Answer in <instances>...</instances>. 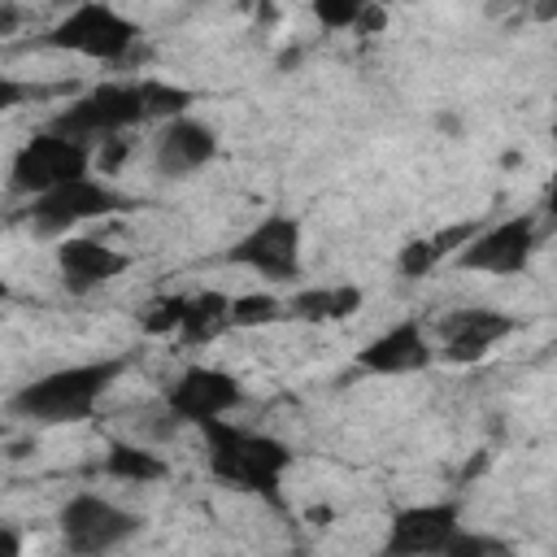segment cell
<instances>
[{"instance_id": "8992f818", "label": "cell", "mask_w": 557, "mask_h": 557, "mask_svg": "<svg viewBox=\"0 0 557 557\" xmlns=\"http://www.w3.org/2000/svg\"><path fill=\"white\" fill-rule=\"evenodd\" d=\"M57 531L74 557H96V553H113L131 544L144 531V518L100 492H74L57 509Z\"/></svg>"}, {"instance_id": "5b68a950", "label": "cell", "mask_w": 557, "mask_h": 557, "mask_svg": "<svg viewBox=\"0 0 557 557\" xmlns=\"http://www.w3.org/2000/svg\"><path fill=\"white\" fill-rule=\"evenodd\" d=\"M122 209H131V200L87 170L78 178H65V183L30 196L26 226L39 239H61V235H74L78 226H87L96 218H109V213H122Z\"/></svg>"}, {"instance_id": "d4e9b609", "label": "cell", "mask_w": 557, "mask_h": 557, "mask_svg": "<svg viewBox=\"0 0 557 557\" xmlns=\"http://www.w3.org/2000/svg\"><path fill=\"white\" fill-rule=\"evenodd\" d=\"M126 148H131V144H126L122 135H109V139H100V148L91 152V161L100 165V174H113V170L126 161Z\"/></svg>"}, {"instance_id": "9a60e30c", "label": "cell", "mask_w": 557, "mask_h": 557, "mask_svg": "<svg viewBox=\"0 0 557 557\" xmlns=\"http://www.w3.org/2000/svg\"><path fill=\"white\" fill-rule=\"evenodd\" d=\"M435 361V344L426 335V326L418 322V313L392 322L387 331H379L374 339H366L357 348V370L366 374H418Z\"/></svg>"}, {"instance_id": "e0dca14e", "label": "cell", "mask_w": 557, "mask_h": 557, "mask_svg": "<svg viewBox=\"0 0 557 557\" xmlns=\"http://www.w3.org/2000/svg\"><path fill=\"white\" fill-rule=\"evenodd\" d=\"M100 466H104L109 479H117V483H139V487L170 474L165 457H161L152 444L126 440V435H113V440L104 444V461H100Z\"/></svg>"}, {"instance_id": "30bf717a", "label": "cell", "mask_w": 557, "mask_h": 557, "mask_svg": "<svg viewBox=\"0 0 557 557\" xmlns=\"http://www.w3.org/2000/svg\"><path fill=\"white\" fill-rule=\"evenodd\" d=\"M540 248V226L531 213H513V218H500L492 226H479L457 252H453V265L457 270H474V274H522L531 265Z\"/></svg>"}, {"instance_id": "ffe728a7", "label": "cell", "mask_w": 557, "mask_h": 557, "mask_svg": "<svg viewBox=\"0 0 557 557\" xmlns=\"http://www.w3.org/2000/svg\"><path fill=\"white\" fill-rule=\"evenodd\" d=\"M374 0H309V13L322 30H352L366 22Z\"/></svg>"}, {"instance_id": "4316f807", "label": "cell", "mask_w": 557, "mask_h": 557, "mask_svg": "<svg viewBox=\"0 0 557 557\" xmlns=\"http://www.w3.org/2000/svg\"><path fill=\"white\" fill-rule=\"evenodd\" d=\"M17 553H22V535L13 522L0 518V557H17Z\"/></svg>"}, {"instance_id": "ba28073f", "label": "cell", "mask_w": 557, "mask_h": 557, "mask_svg": "<svg viewBox=\"0 0 557 557\" xmlns=\"http://www.w3.org/2000/svg\"><path fill=\"white\" fill-rule=\"evenodd\" d=\"M87 170H91V144L70 139V135L48 126V131L30 135L13 152V161H9V191L39 196V191H48V187H57L65 178L87 174Z\"/></svg>"}, {"instance_id": "6da1fadb", "label": "cell", "mask_w": 557, "mask_h": 557, "mask_svg": "<svg viewBox=\"0 0 557 557\" xmlns=\"http://www.w3.org/2000/svg\"><path fill=\"white\" fill-rule=\"evenodd\" d=\"M196 431L205 440L209 479H218L231 492L257 496L270 509H283V479H287V470L296 461V453H292L287 440L265 435V431H252V426L235 422L231 413L226 418H209Z\"/></svg>"}, {"instance_id": "52a82bcc", "label": "cell", "mask_w": 557, "mask_h": 557, "mask_svg": "<svg viewBox=\"0 0 557 557\" xmlns=\"http://www.w3.org/2000/svg\"><path fill=\"white\" fill-rule=\"evenodd\" d=\"M300 252H305V226H300V218L296 213H283V209H270L222 257L231 265H244V270L261 274L265 283H292V278H300Z\"/></svg>"}, {"instance_id": "ac0fdd59", "label": "cell", "mask_w": 557, "mask_h": 557, "mask_svg": "<svg viewBox=\"0 0 557 557\" xmlns=\"http://www.w3.org/2000/svg\"><path fill=\"white\" fill-rule=\"evenodd\" d=\"M222 331H231V296L222 292H196L183 300V322H178V339L187 344H209Z\"/></svg>"}, {"instance_id": "9c48e42d", "label": "cell", "mask_w": 557, "mask_h": 557, "mask_svg": "<svg viewBox=\"0 0 557 557\" xmlns=\"http://www.w3.org/2000/svg\"><path fill=\"white\" fill-rule=\"evenodd\" d=\"M161 405L170 409V418L178 426H200L209 418H226L244 405V383L222 370V366H205V361H191L183 366L165 392H161Z\"/></svg>"}, {"instance_id": "5bb4252c", "label": "cell", "mask_w": 557, "mask_h": 557, "mask_svg": "<svg viewBox=\"0 0 557 557\" xmlns=\"http://www.w3.org/2000/svg\"><path fill=\"white\" fill-rule=\"evenodd\" d=\"M131 270V257L104 239L91 235H61L57 239V278L70 296H87L96 287H109Z\"/></svg>"}, {"instance_id": "8fae6325", "label": "cell", "mask_w": 557, "mask_h": 557, "mask_svg": "<svg viewBox=\"0 0 557 557\" xmlns=\"http://www.w3.org/2000/svg\"><path fill=\"white\" fill-rule=\"evenodd\" d=\"M518 331V318L492 305H466V309H448L435 322V357L453 361V366H474L483 361L500 339H509Z\"/></svg>"}, {"instance_id": "7402d4cb", "label": "cell", "mask_w": 557, "mask_h": 557, "mask_svg": "<svg viewBox=\"0 0 557 557\" xmlns=\"http://www.w3.org/2000/svg\"><path fill=\"white\" fill-rule=\"evenodd\" d=\"M435 265H444V257H440L431 235H418V239L400 244V252H396V274L400 278H426Z\"/></svg>"}, {"instance_id": "3957f363", "label": "cell", "mask_w": 557, "mask_h": 557, "mask_svg": "<svg viewBox=\"0 0 557 557\" xmlns=\"http://www.w3.org/2000/svg\"><path fill=\"white\" fill-rule=\"evenodd\" d=\"M139 44H144V26L126 17L122 9H113L109 0H78L39 35V48L74 52V57L104 61V65L131 61Z\"/></svg>"}, {"instance_id": "2e32d148", "label": "cell", "mask_w": 557, "mask_h": 557, "mask_svg": "<svg viewBox=\"0 0 557 557\" xmlns=\"http://www.w3.org/2000/svg\"><path fill=\"white\" fill-rule=\"evenodd\" d=\"M361 287L357 283H313L300 287L283 300V318L292 322H344L348 313L361 309Z\"/></svg>"}, {"instance_id": "83f0119b", "label": "cell", "mask_w": 557, "mask_h": 557, "mask_svg": "<svg viewBox=\"0 0 557 557\" xmlns=\"http://www.w3.org/2000/svg\"><path fill=\"white\" fill-rule=\"evenodd\" d=\"M57 4H65V9H70V4H78V0H57Z\"/></svg>"}, {"instance_id": "44dd1931", "label": "cell", "mask_w": 557, "mask_h": 557, "mask_svg": "<svg viewBox=\"0 0 557 557\" xmlns=\"http://www.w3.org/2000/svg\"><path fill=\"white\" fill-rule=\"evenodd\" d=\"M444 557H513V544H505V540H496V535H487V531H470V527L461 522V527L448 535Z\"/></svg>"}, {"instance_id": "cb8c5ba5", "label": "cell", "mask_w": 557, "mask_h": 557, "mask_svg": "<svg viewBox=\"0 0 557 557\" xmlns=\"http://www.w3.org/2000/svg\"><path fill=\"white\" fill-rule=\"evenodd\" d=\"M183 300L187 296H157L148 305V313H144V331L148 335H174L178 322H183Z\"/></svg>"}, {"instance_id": "7a4b0ae2", "label": "cell", "mask_w": 557, "mask_h": 557, "mask_svg": "<svg viewBox=\"0 0 557 557\" xmlns=\"http://www.w3.org/2000/svg\"><path fill=\"white\" fill-rule=\"evenodd\" d=\"M122 374H126V357H96V361L57 366V370L22 383L9 396V413L26 418V422H39V426L87 422Z\"/></svg>"}, {"instance_id": "d6986e66", "label": "cell", "mask_w": 557, "mask_h": 557, "mask_svg": "<svg viewBox=\"0 0 557 557\" xmlns=\"http://www.w3.org/2000/svg\"><path fill=\"white\" fill-rule=\"evenodd\" d=\"M270 322H283V296H274V292L231 296V326L257 331V326H270Z\"/></svg>"}, {"instance_id": "277c9868", "label": "cell", "mask_w": 557, "mask_h": 557, "mask_svg": "<svg viewBox=\"0 0 557 557\" xmlns=\"http://www.w3.org/2000/svg\"><path fill=\"white\" fill-rule=\"evenodd\" d=\"M144 122H148L144 78H113V83H100V87L74 96L65 109H57V117L48 126L70 139L100 144L109 135H126L131 126H144Z\"/></svg>"}, {"instance_id": "603a6c76", "label": "cell", "mask_w": 557, "mask_h": 557, "mask_svg": "<svg viewBox=\"0 0 557 557\" xmlns=\"http://www.w3.org/2000/svg\"><path fill=\"white\" fill-rule=\"evenodd\" d=\"M48 96H57V87L26 83V78H13V74H4V70H0V113L22 109V104H30V100H48Z\"/></svg>"}, {"instance_id": "7c38bea8", "label": "cell", "mask_w": 557, "mask_h": 557, "mask_svg": "<svg viewBox=\"0 0 557 557\" xmlns=\"http://www.w3.org/2000/svg\"><path fill=\"white\" fill-rule=\"evenodd\" d=\"M457 527H461V505L457 500L405 505L387 522L383 553L387 557H444V544Z\"/></svg>"}, {"instance_id": "4fadbf2b", "label": "cell", "mask_w": 557, "mask_h": 557, "mask_svg": "<svg viewBox=\"0 0 557 557\" xmlns=\"http://www.w3.org/2000/svg\"><path fill=\"white\" fill-rule=\"evenodd\" d=\"M218 157V131L209 122H200L196 113H178L157 122L152 135V165L161 178H191L200 174L209 161Z\"/></svg>"}, {"instance_id": "484cf974", "label": "cell", "mask_w": 557, "mask_h": 557, "mask_svg": "<svg viewBox=\"0 0 557 557\" xmlns=\"http://www.w3.org/2000/svg\"><path fill=\"white\" fill-rule=\"evenodd\" d=\"M26 22V9L17 0H0V35H13Z\"/></svg>"}]
</instances>
